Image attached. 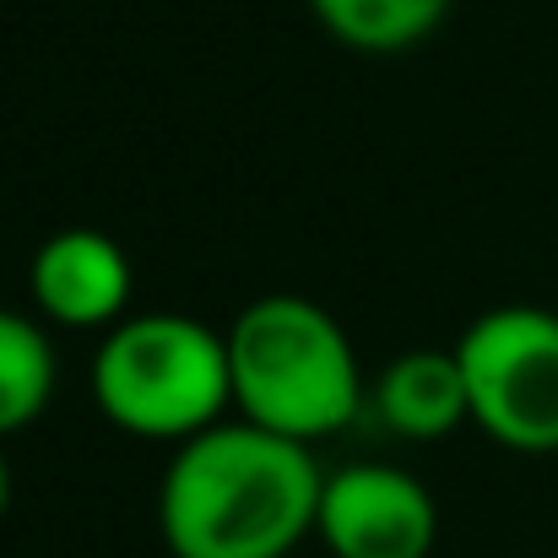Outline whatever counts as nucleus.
Returning a JSON list of instances; mask_svg holds the SVG:
<instances>
[{"label":"nucleus","instance_id":"obj_3","mask_svg":"<svg viewBox=\"0 0 558 558\" xmlns=\"http://www.w3.org/2000/svg\"><path fill=\"white\" fill-rule=\"evenodd\" d=\"M93 401L120 434L185 445L233 407L228 337L180 310L125 315L93 353Z\"/></svg>","mask_w":558,"mask_h":558},{"label":"nucleus","instance_id":"obj_6","mask_svg":"<svg viewBox=\"0 0 558 558\" xmlns=\"http://www.w3.org/2000/svg\"><path fill=\"white\" fill-rule=\"evenodd\" d=\"M131 255L98 228H60L27 266V293L44 326L114 331L131 315Z\"/></svg>","mask_w":558,"mask_h":558},{"label":"nucleus","instance_id":"obj_9","mask_svg":"<svg viewBox=\"0 0 558 558\" xmlns=\"http://www.w3.org/2000/svg\"><path fill=\"white\" fill-rule=\"evenodd\" d=\"M54 348L44 320L0 310V439L22 434L27 423L44 417L54 396Z\"/></svg>","mask_w":558,"mask_h":558},{"label":"nucleus","instance_id":"obj_4","mask_svg":"<svg viewBox=\"0 0 558 558\" xmlns=\"http://www.w3.org/2000/svg\"><path fill=\"white\" fill-rule=\"evenodd\" d=\"M456 359L466 374L472 423L494 445L515 456H558V310H483L461 331Z\"/></svg>","mask_w":558,"mask_h":558},{"label":"nucleus","instance_id":"obj_2","mask_svg":"<svg viewBox=\"0 0 558 558\" xmlns=\"http://www.w3.org/2000/svg\"><path fill=\"white\" fill-rule=\"evenodd\" d=\"M222 337L233 412L255 428L315 445L342 434L369 401L353 337L326 304L304 293L250 299Z\"/></svg>","mask_w":558,"mask_h":558},{"label":"nucleus","instance_id":"obj_5","mask_svg":"<svg viewBox=\"0 0 558 558\" xmlns=\"http://www.w3.org/2000/svg\"><path fill=\"white\" fill-rule=\"evenodd\" d=\"M315 537L331 558H428L439 510L412 472L390 461H353L326 472Z\"/></svg>","mask_w":558,"mask_h":558},{"label":"nucleus","instance_id":"obj_10","mask_svg":"<svg viewBox=\"0 0 558 558\" xmlns=\"http://www.w3.org/2000/svg\"><path fill=\"white\" fill-rule=\"evenodd\" d=\"M11 488H16V477H11V461H5V450H0V521H5V510H11Z\"/></svg>","mask_w":558,"mask_h":558},{"label":"nucleus","instance_id":"obj_8","mask_svg":"<svg viewBox=\"0 0 558 558\" xmlns=\"http://www.w3.org/2000/svg\"><path fill=\"white\" fill-rule=\"evenodd\" d=\"M456 0H310L315 22L353 54H407L439 33Z\"/></svg>","mask_w":558,"mask_h":558},{"label":"nucleus","instance_id":"obj_7","mask_svg":"<svg viewBox=\"0 0 558 558\" xmlns=\"http://www.w3.org/2000/svg\"><path fill=\"white\" fill-rule=\"evenodd\" d=\"M374 417L401 434V439H445L461 423H472V401H466V374L456 348H412L396 364H385V374L369 390Z\"/></svg>","mask_w":558,"mask_h":558},{"label":"nucleus","instance_id":"obj_1","mask_svg":"<svg viewBox=\"0 0 558 558\" xmlns=\"http://www.w3.org/2000/svg\"><path fill=\"white\" fill-rule=\"evenodd\" d=\"M326 472L315 450L222 417L174 445L158 483V532L174 558H288L315 537Z\"/></svg>","mask_w":558,"mask_h":558}]
</instances>
